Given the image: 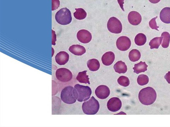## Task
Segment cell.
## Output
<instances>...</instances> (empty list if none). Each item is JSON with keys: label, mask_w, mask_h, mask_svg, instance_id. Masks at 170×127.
Here are the masks:
<instances>
[{"label": "cell", "mask_w": 170, "mask_h": 127, "mask_svg": "<svg viewBox=\"0 0 170 127\" xmlns=\"http://www.w3.org/2000/svg\"><path fill=\"white\" fill-rule=\"evenodd\" d=\"M114 68L115 72L119 74L125 73L127 71V67L125 63L122 61H118L116 63Z\"/></svg>", "instance_id": "cell-17"}, {"label": "cell", "mask_w": 170, "mask_h": 127, "mask_svg": "<svg viewBox=\"0 0 170 127\" xmlns=\"http://www.w3.org/2000/svg\"><path fill=\"white\" fill-rule=\"evenodd\" d=\"M117 1L118 2V3L119 4L120 7L122 9V10L124 11H125L123 7V4L124 3V0H117Z\"/></svg>", "instance_id": "cell-31"}, {"label": "cell", "mask_w": 170, "mask_h": 127, "mask_svg": "<svg viewBox=\"0 0 170 127\" xmlns=\"http://www.w3.org/2000/svg\"><path fill=\"white\" fill-rule=\"evenodd\" d=\"M122 106V102L118 97H113L108 102L107 106L111 112H116L120 109Z\"/></svg>", "instance_id": "cell-9"}, {"label": "cell", "mask_w": 170, "mask_h": 127, "mask_svg": "<svg viewBox=\"0 0 170 127\" xmlns=\"http://www.w3.org/2000/svg\"><path fill=\"white\" fill-rule=\"evenodd\" d=\"M55 19L56 22L61 25L69 24L72 20L71 11L67 8L61 9L56 13Z\"/></svg>", "instance_id": "cell-4"}, {"label": "cell", "mask_w": 170, "mask_h": 127, "mask_svg": "<svg viewBox=\"0 0 170 127\" xmlns=\"http://www.w3.org/2000/svg\"><path fill=\"white\" fill-rule=\"evenodd\" d=\"M77 37L79 41L84 44L89 43L92 40L91 33L86 30L79 31L77 34Z\"/></svg>", "instance_id": "cell-11"}, {"label": "cell", "mask_w": 170, "mask_h": 127, "mask_svg": "<svg viewBox=\"0 0 170 127\" xmlns=\"http://www.w3.org/2000/svg\"><path fill=\"white\" fill-rule=\"evenodd\" d=\"M87 65L89 70L92 71H97L100 67V64L99 61L96 59H92L88 60Z\"/></svg>", "instance_id": "cell-18"}, {"label": "cell", "mask_w": 170, "mask_h": 127, "mask_svg": "<svg viewBox=\"0 0 170 127\" xmlns=\"http://www.w3.org/2000/svg\"><path fill=\"white\" fill-rule=\"evenodd\" d=\"M131 41L126 36H121L118 38L116 42V46L119 50L125 51L127 50L131 46Z\"/></svg>", "instance_id": "cell-8"}, {"label": "cell", "mask_w": 170, "mask_h": 127, "mask_svg": "<svg viewBox=\"0 0 170 127\" xmlns=\"http://www.w3.org/2000/svg\"><path fill=\"white\" fill-rule=\"evenodd\" d=\"M74 88L78 93L77 100L78 102H81L89 99L92 94V90L90 87L77 84L74 86Z\"/></svg>", "instance_id": "cell-5"}, {"label": "cell", "mask_w": 170, "mask_h": 127, "mask_svg": "<svg viewBox=\"0 0 170 127\" xmlns=\"http://www.w3.org/2000/svg\"><path fill=\"white\" fill-rule=\"evenodd\" d=\"M87 71H84L79 72L76 78L79 82L90 84L89 79L87 75Z\"/></svg>", "instance_id": "cell-20"}, {"label": "cell", "mask_w": 170, "mask_h": 127, "mask_svg": "<svg viewBox=\"0 0 170 127\" xmlns=\"http://www.w3.org/2000/svg\"><path fill=\"white\" fill-rule=\"evenodd\" d=\"M129 59L132 62H136L139 60L141 57V54L137 49L132 50L129 53Z\"/></svg>", "instance_id": "cell-21"}, {"label": "cell", "mask_w": 170, "mask_h": 127, "mask_svg": "<svg viewBox=\"0 0 170 127\" xmlns=\"http://www.w3.org/2000/svg\"><path fill=\"white\" fill-rule=\"evenodd\" d=\"M95 94L98 98L105 99L109 96L110 90L107 86L101 85L97 87L95 91Z\"/></svg>", "instance_id": "cell-10"}, {"label": "cell", "mask_w": 170, "mask_h": 127, "mask_svg": "<svg viewBox=\"0 0 170 127\" xmlns=\"http://www.w3.org/2000/svg\"><path fill=\"white\" fill-rule=\"evenodd\" d=\"M149 82L148 77L146 75L142 74L138 76L137 82L140 85L144 86L147 84Z\"/></svg>", "instance_id": "cell-26"}, {"label": "cell", "mask_w": 170, "mask_h": 127, "mask_svg": "<svg viewBox=\"0 0 170 127\" xmlns=\"http://www.w3.org/2000/svg\"><path fill=\"white\" fill-rule=\"evenodd\" d=\"M161 37L162 38L163 41L162 46L164 48H167L169 46L170 41V35L169 33L165 32L162 33Z\"/></svg>", "instance_id": "cell-25"}, {"label": "cell", "mask_w": 170, "mask_h": 127, "mask_svg": "<svg viewBox=\"0 0 170 127\" xmlns=\"http://www.w3.org/2000/svg\"><path fill=\"white\" fill-rule=\"evenodd\" d=\"M69 51L74 55L78 56L83 55L86 51L84 47L78 45H72L70 47Z\"/></svg>", "instance_id": "cell-15"}, {"label": "cell", "mask_w": 170, "mask_h": 127, "mask_svg": "<svg viewBox=\"0 0 170 127\" xmlns=\"http://www.w3.org/2000/svg\"><path fill=\"white\" fill-rule=\"evenodd\" d=\"M52 45L55 46L56 45V35L55 31L53 30H52Z\"/></svg>", "instance_id": "cell-30"}, {"label": "cell", "mask_w": 170, "mask_h": 127, "mask_svg": "<svg viewBox=\"0 0 170 127\" xmlns=\"http://www.w3.org/2000/svg\"><path fill=\"white\" fill-rule=\"evenodd\" d=\"M59 0H52V10H57L60 5Z\"/></svg>", "instance_id": "cell-29"}, {"label": "cell", "mask_w": 170, "mask_h": 127, "mask_svg": "<svg viewBox=\"0 0 170 127\" xmlns=\"http://www.w3.org/2000/svg\"><path fill=\"white\" fill-rule=\"evenodd\" d=\"M76 12L74 13V16L78 20H81L87 17V13L84 9L81 8H76Z\"/></svg>", "instance_id": "cell-23"}, {"label": "cell", "mask_w": 170, "mask_h": 127, "mask_svg": "<svg viewBox=\"0 0 170 127\" xmlns=\"http://www.w3.org/2000/svg\"><path fill=\"white\" fill-rule=\"evenodd\" d=\"M164 78L166 79L167 82L170 84V71H169L164 76Z\"/></svg>", "instance_id": "cell-32"}, {"label": "cell", "mask_w": 170, "mask_h": 127, "mask_svg": "<svg viewBox=\"0 0 170 127\" xmlns=\"http://www.w3.org/2000/svg\"><path fill=\"white\" fill-rule=\"evenodd\" d=\"M100 108L99 102L94 96L91 97L89 100L83 103L82 109L85 114L94 115L98 112Z\"/></svg>", "instance_id": "cell-3"}, {"label": "cell", "mask_w": 170, "mask_h": 127, "mask_svg": "<svg viewBox=\"0 0 170 127\" xmlns=\"http://www.w3.org/2000/svg\"><path fill=\"white\" fill-rule=\"evenodd\" d=\"M158 16H156L151 20L149 22V27H150L152 29H155V30H156L159 31V30H158V28H159V27L157 26L156 21V20Z\"/></svg>", "instance_id": "cell-28"}, {"label": "cell", "mask_w": 170, "mask_h": 127, "mask_svg": "<svg viewBox=\"0 0 170 127\" xmlns=\"http://www.w3.org/2000/svg\"><path fill=\"white\" fill-rule=\"evenodd\" d=\"M69 55L66 52L60 51L56 54L55 56V60L59 65H65L68 62Z\"/></svg>", "instance_id": "cell-13"}, {"label": "cell", "mask_w": 170, "mask_h": 127, "mask_svg": "<svg viewBox=\"0 0 170 127\" xmlns=\"http://www.w3.org/2000/svg\"><path fill=\"white\" fill-rule=\"evenodd\" d=\"M135 44L138 46H143L147 42L146 36L143 33L138 34L135 38Z\"/></svg>", "instance_id": "cell-22"}, {"label": "cell", "mask_w": 170, "mask_h": 127, "mask_svg": "<svg viewBox=\"0 0 170 127\" xmlns=\"http://www.w3.org/2000/svg\"><path fill=\"white\" fill-rule=\"evenodd\" d=\"M117 81L120 85L125 87L128 86L130 84L129 78L125 76H122L120 77L118 79Z\"/></svg>", "instance_id": "cell-27"}, {"label": "cell", "mask_w": 170, "mask_h": 127, "mask_svg": "<svg viewBox=\"0 0 170 127\" xmlns=\"http://www.w3.org/2000/svg\"><path fill=\"white\" fill-rule=\"evenodd\" d=\"M115 59L114 54L112 51L106 52L102 57V62L106 66L111 65L114 62Z\"/></svg>", "instance_id": "cell-14"}, {"label": "cell", "mask_w": 170, "mask_h": 127, "mask_svg": "<svg viewBox=\"0 0 170 127\" xmlns=\"http://www.w3.org/2000/svg\"><path fill=\"white\" fill-rule=\"evenodd\" d=\"M151 3L153 4H156L159 3L160 0H149Z\"/></svg>", "instance_id": "cell-33"}, {"label": "cell", "mask_w": 170, "mask_h": 127, "mask_svg": "<svg viewBox=\"0 0 170 127\" xmlns=\"http://www.w3.org/2000/svg\"><path fill=\"white\" fill-rule=\"evenodd\" d=\"M61 97L62 100L65 104H73L75 103L78 99V93L73 87H65L61 92Z\"/></svg>", "instance_id": "cell-2"}, {"label": "cell", "mask_w": 170, "mask_h": 127, "mask_svg": "<svg viewBox=\"0 0 170 127\" xmlns=\"http://www.w3.org/2000/svg\"><path fill=\"white\" fill-rule=\"evenodd\" d=\"M157 95L156 91L151 87H147L140 91L139 94L140 101L145 105L153 104L156 101Z\"/></svg>", "instance_id": "cell-1"}, {"label": "cell", "mask_w": 170, "mask_h": 127, "mask_svg": "<svg viewBox=\"0 0 170 127\" xmlns=\"http://www.w3.org/2000/svg\"><path fill=\"white\" fill-rule=\"evenodd\" d=\"M161 20L166 24L170 23V8H165L161 11L160 14Z\"/></svg>", "instance_id": "cell-16"}, {"label": "cell", "mask_w": 170, "mask_h": 127, "mask_svg": "<svg viewBox=\"0 0 170 127\" xmlns=\"http://www.w3.org/2000/svg\"><path fill=\"white\" fill-rule=\"evenodd\" d=\"M147 65L145 62H140L139 63L135 65L134 67L133 68L134 70V72L137 74H139L141 72H144L147 70Z\"/></svg>", "instance_id": "cell-19"}, {"label": "cell", "mask_w": 170, "mask_h": 127, "mask_svg": "<svg viewBox=\"0 0 170 127\" xmlns=\"http://www.w3.org/2000/svg\"><path fill=\"white\" fill-rule=\"evenodd\" d=\"M162 37L154 38L149 43L151 49H158L162 42Z\"/></svg>", "instance_id": "cell-24"}, {"label": "cell", "mask_w": 170, "mask_h": 127, "mask_svg": "<svg viewBox=\"0 0 170 127\" xmlns=\"http://www.w3.org/2000/svg\"><path fill=\"white\" fill-rule=\"evenodd\" d=\"M129 23L134 26H137L141 23L142 18L141 15L136 11H132L129 13L128 16Z\"/></svg>", "instance_id": "cell-12"}, {"label": "cell", "mask_w": 170, "mask_h": 127, "mask_svg": "<svg viewBox=\"0 0 170 127\" xmlns=\"http://www.w3.org/2000/svg\"><path fill=\"white\" fill-rule=\"evenodd\" d=\"M107 28L110 32L114 34L121 33L122 26L120 20L115 17H112L109 20L107 25Z\"/></svg>", "instance_id": "cell-6"}, {"label": "cell", "mask_w": 170, "mask_h": 127, "mask_svg": "<svg viewBox=\"0 0 170 127\" xmlns=\"http://www.w3.org/2000/svg\"><path fill=\"white\" fill-rule=\"evenodd\" d=\"M56 76L58 80L63 82H67L72 80V72L66 68H60L56 70Z\"/></svg>", "instance_id": "cell-7"}]
</instances>
